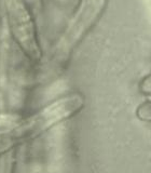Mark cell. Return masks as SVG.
I'll list each match as a JSON object with an SVG mask.
<instances>
[{
	"label": "cell",
	"instance_id": "6da1fadb",
	"mask_svg": "<svg viewBox=\"0 0 151 173\" xmlns=\"http://www.w3.org/2000/svg\"><path fill=\"white\" fill-rule=\"evenodd\" d=\"M107 0H81L78 10L69 22L52 52L51 65L62 68L74 50L88 33L105 10Z\"/></svg>",
	"mask_w": 151,
	"mask_h": 173
},
{
	"label": "cell",
	"instance_id": "7a4b0ae2",
	"mask_svg": "<svg viewBox=\"0 0 151 173\" xmlns=\"http://www.w3.org/2000/svg\"><path fill=\"white\" fill-rule=\"evenodd\" d=\"M84 99L80 94H70L60 97L50 105L42 108L34 116L18 122L14 130L6 131L13 132V137L10 139L12 143L16 140L32 139L42 134L52 127L69 119L79 113L83 107Z\"/></svg>",
	"mask_w": 151,
	"mask_h": 173
},
{
	"label": "cell",
	"instance_id": "3957f363",
	"mask_svg": "<svg viewBox=\"0 0 151 173\" xmlns=\"http://www.w3.org/2000/svg\"><path fill=\"white\" fill-rule=\"evenodd\" d=\"M136 117L140 121L151 122V99L145 101L136 108Z\"/></svg>",
	"mask_w": 151,
	"mask_h": 173
},
{
	"label": "cell",
	"instance_id": "277c9868",
	"mask_svg": "<svg viewBox=\"0 0 151 173\" xmlns=\"http://www.w3.org/2000/svg\"><path fill=\"white\" fill-rule=\"evenodd\" d=\"M139 91L141 94H145V95H151V74L147 75L140 80L139 85Z\"/></svg>",
	"mask_w": 151,
	"mask_h": 173
}]
</instances>
